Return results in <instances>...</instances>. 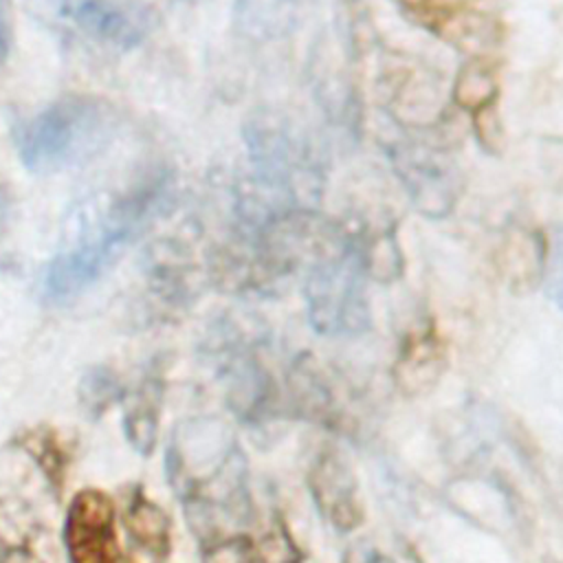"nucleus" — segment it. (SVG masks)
I'll return each instance as SVG.
<instances>
[{
    "label": "nucleus",
    "instance_id": "obj_5",
    "mask_svg": "<svg viewBox=\"0 0 563 563\" xmlns=\"http://www.w3.org/2000/svg\"><path fill=\"white\" fill-rule=\"evenodd\" d=\"M365 271L350 233L332 231L314 255L303 297L308 321L323 336H356L372 328Z\"/></svg>",
    "mask_w": 563,
    "mask_h": 563
},
{
    "label": "nucleus",
    "instance_id": "obj_10",
    "mask_svg": "<svg viewBox=\"0 0 563 563\" xmlns=\"http://www.w3.org/2000/svg\"><path fill=\"white\" fill-rule=\"evenodd\" d=\"M59 13L88 37L117 48L139 46L158 22L154 7L141 2H64L59 4Z\"/></svg>",
    "mask_w": 563,
    "mask_h": 563
},
{
    "label": "nucleus",
    "instance_id": "obj_20",
    "mask_svg": "<svg viewBox=\"0 0 563 563\" xmlns=\"http://www.w3.org/2000/svg\"><path fill=\"white\" fill-rule=\"evenodd\" d=\"M77 396L84 413L90 418H99L114 402L125 398V387L114 369L106 365H95L84 372L77 387Z\"/></svg>",
    "mask_w": 563,
    "mask_h": 563
},
{
    "label": "nucleus",
    "instance_id": "obj_14",
    "mask_svg": "<svg viewBox=\"0 0 563 563\" xmlns=\"http://www.w3.org/2000/svg\"><path fill=\"white\" fill-rule=\"evenodd\" d=\"M497 68L495 64L477 57L462 66L453 84L455 103L473 117V128L479 136V143L493 145L499 141V125L495 119L497 103Z\"/></svg>",
    "mask_w": 563,
    "mask_h": 563
},
{
    "label": "nucleus",
    "instance_id": "obj_11",
    "mask_svg": "<svg viewBox=\"0 0 563 563\" xmlns=\"http://www.w3.org/2000/svg\"><path fill=\"white\" fill-rule=\"evenodd\" d=\"M308 488L321 517L339 532L356 530L365 519L358 482L343 455L332 449L321 451L310 471Z\"/></svg>",
    "mask_w": 563,
    "mask_h": 563
},
{
    "label": "nucleus",
    "instance_id": "obj_17",
    "mask_svg": "<svg viewBox=\"0 0 563 563\" xmlns=\"http://www.w3.org/2000/svg\"><path fill=\"white\" fill-rule=\"evenodd\" d=\"M147 275L154 290L165 297V301L183 303L196 295L191 277L196 279V268L191 255L178 242H156L147 251Z\"/></svg>",
    "mask_w": 563,
    "mask_h": 563
},
{
    "label": "nucleus",
    "instance_id": "obj_21",
    "mask_svg": "<svg viewBox=\"0 0 563 563\" xmlns=\"http://www.w3.org/2000/svg\"><path fill=\"white\" fill-rule=\"evenodd\" d=\"M200 550L202 563H264L249 532H235L213 539L200 545Z\"/></svg>",
    "mask_w": 563,
    "mask_h": 563
},
{
    "label": "nucleus",
    "instance_id": "obj_8",
    "mask_svg": "<svg viewBox=\"0 0 563 563\" xmlns=\"http://www.w3.org/2000/svg\"><path fill=\"white\" fill-rule=\"evenodd\" d=\"M64 550L68 563H125L114 526V504L97 488L79 490L66 510Z\"/></svg>",
    "mask_w": 563,
    "mask_h": 563
},
{
    "label": "nucleus",
    "instance_id": "obj_16",
    "mask_svg": "<svg viewBox=\"0 0 563 563\" xmlns=\"http://www.w3.org/2000/svg\"><path fill=\"white\" fill-rule=\"evenodd\" d=\"M288 394L295 416L319 424H339L341 409L334 387L308 354L295 358L288 372Z\"/></svg>",
    "mask_w": 563,
    "mask_h": 563
},
{
    "label": "nucleus",
    "instance_id": "obj_7",
    "mask_svg": "<svg viewBox=\"0 0 563 563\" xmlns=\"http://www.w3.org/2000/svg\"><path fill=\"white\" fill-rule=\"evenodd\" d=\"M387 156L422 216L444 218L453 211L462 191V174L451 156L418 141H396L387 147Z\"/></svg>",
    "mask_w": 563,
    "mask_h": 563
},
{
    "label": "nucleus",
    "instance_id": "obj_4",
    "mask_svg": "<svg viewBox=\"0 0 563 563\" xmlns=\"http://www.w3.org/2000/svg\"><path fill=\"white\" fill-rule=\"evenodd\" d=\"M244 143L266 198L284 209L314 211L325 169L312 139L275 112H260L244 125Z\"/></svg>",
    "mask_w": 563,
    "mask_h": 563
},
{
    "label": "nucleus",
    "instance_id": "obj_25",
    "mask_svg": "<svg viewBox=\"0 0 563 563\" xmlns=\"http://www.w3.org/2000/svg\"><path fill=\"white\" fill-rule=\"evenodd\" d=\"M11 48V22H9V11L0 2V64L7 59Z\"/></svg>",
    "mask_w": 563,
    "mask_h": 563
},
{
    "label": "nucleus",
    "instance_id": "obj_26",
    "mask_svg": "<svg viewBox=\"0 0 563 563\" xmlns=\"http://www.w3.org/2000/svg\"><path fill=\"white\" fill-rule=\"evenodd\" d=\"M9 216H11V198H9V191L0 185V231L7 227Z\"/></svg>",
    "mask_w": 563,
    "mask_h": 563
},
{
    "label": "nucleus",
    "instance_id": "obj_6",
    "mask_svg": "<svg viewBox=\"0 0 563 563\" xmlns=\"http://www.w3.org/2000/svg\"><path fill=\"white\" fill-rule=\"evenodd\" d=\"M224 402L231 413L251 427L273 422L282 411L279 387L255 345L238 330H222L213 345Z\"/></svg>",
    "mask_w": 563,
    "mask_h": 563
},
{
    "label": "nucleus",
    "instance_id": "obj_19",
    "mask_svg": "<svg viewBox=\"0 0 563 563\" xmlns=\"http://www.w3.org/2000/svg\"><path fill=\"white\" fill-rule=\"evenodd\" d=\"M350 238L354 242V249L361 257L367 277L380 284H391L402 275L405 257L400 253L396 231L391 224H383L378 231L363 229L361 233H350Z\"/></svg>",
    "mask_w": 563,
    "mask_h": 563
},
{
    "label": "nucleus",
    "instance_id": "obj_24",
    "mask_svg": "<svg viewBox=\"0 0 563 563\" xmlns=\"http://www.w3.org/2000/svg\"><path fill=\"white\" fill-rule=\"evenodd\" d=\"M343 563H394L391 556L372 550V548H363V550H352Z\"/></svg>",
    "mask_w": 563,
    "mask_h": 563
},
{
    "label": "nucleus",
    "instance_id": "obj_15",
    "mask_svg": "<svg viewBox=\"0 0 563 563\" xmlns=\"http://www.w3.org/2000/svg\"><path fill=\"white\" fill-rule=\"evenodd\" d=\"M0 563H57L46 530L15 501H0Z\"/></svg>",
    "mask_w": 563,
    "mask_h": 563
},
{
    "label": "nucleus",
    "instance_id": "obj_23",
    "mask_svg": "<svg viewBox=\"0 0 563 563\" xmlns=\"http://www.w3.org/2000/svg\"><path fill=\"white\" fill-rule=\"evenodd\" d=\"M29 453L33 455V460H37L51 486L62 488L64 471H66V453L57 446V442L51 438H33V442L29 444Z\"/></svg>",
    "mask_w": 563,
    "mask_h": 563
},
{
    "label": "nucleus",
    "instance_id": "obj_3",
    "mask_svg": "<svg viewBox=\"0 0 563 563\" xmlns=\"http://www.w3.org/2000/svg\"><path fill=\"white\" fill-rule=\"evenodd\" d=\"M114 106L92 95H64L13 128L22 165L40 176L92 161L114 139Z\"/></svg>",
    "mask_w": 563,
    "mask_h": 563
},
{
    "label": "nucleus",
    "instance_id": "obj_9",
    "mask_svg": "<svg viewBox=\"0 0 563 563\" xmlns=\"http://www.w3.org/2000/svg\"><path fill=\"white\" fill-rule=\"evenodd\" d=\"M400 11L411 22L468 55L499 46L504 26L497 15L468 2H405Z\"/></svg>",
    "mask_w": 563,
    "mask_h": 563
},
{
    "label": "nucleus",
    "instance_id": "obj_18",
    "mask_svg": "<svg viewBox=\"0 0 563 563\" xmlns=\"http://www.w3.org/2000/svg\"><path fill=\"white\" fill-rule=\"evenodd\" d=\"M161 398H163V383L158 376H147L123 413V433L130 446L147 457L154 453L156 438H158V418H161Z\"/></svg>",
    "mask_w": 563,
    "mask_h": 563
},
{
    "label": "nucleus",
    "instance_id": "obj_12",
    "mask_svg": "<svg viewBox=\"0 0 563 563\" xmlns=\"http://www.w3.org/2000/svg\"><path fill=\"white\" fill-rule=\"evenodd\" d=\"M123 530L128 537V563H165L169 559V519L139 486L125 501Z\"/></svg>",
    "mask_w": 563,
    "mask_h": 563
},
{
    "label": "nucleus",
    "instance_id": "obj_2",
    "mask_svg": "<svg viewBox=\"0 0 563 563\" xmlns=\"http://www.w3.org/2000/svg\"><path fill=\"white\" fill-rule=\"evenodd\" d=\"M165 471L200 545L244 532L253 517L246 457L220 422L194 420L174 429Z\"/></svg>",
    "mask_w": 563,
    "mask_h": 563
},
{
    "label": "nucleus",
    "instance_id": "obj_22",
    "mask_svg": "<svg viewBox=\"0 0 563 563\" xmlns=\"http://www.w3.org/2000/svg\"><path fill=\"white\" fill-rule=\"evenodd\" d=\"M255 545L264 563H301L303 561L301 548L295 543L286 523L279 517L262 534V539L255 541Z\"/></svg>",
    "mask_w": 563,
    "mask_h": 563
},
{
    "label": "nucleus",
    "instance_id": "obj_13",
    "mask_svg": "<svg viewBox=\"0 0 563 563\" xmlns=\"http://www.w3.org/2000/svg\"><path fill=\"white\" fill-rule=\"evenodd\" d=\"M446 367V347L438 330L429 323L409 332L394 365V380L402 394L429 391Z\"/></svg>",
    "mask_w": 563,
    "mask_h": 563
},
{
    "label": "nucleus",
    "instance_id": "obj_1",
    "mask_svg": "<svg viewBox=\"0 0 563 563\" xmlns=\"http://www.w3.org/2000/svg\"><path fill=\"white\" fill-rule=\"evenodd\" d=\"M174 178L154 169L121 191L79 205L68 218L57 253L48 260L40 290L48 303H68L95 286L169 205Z\"/></svg>",
    "mask_w": 563,
    "mask_h": 563
}]
</instances>
